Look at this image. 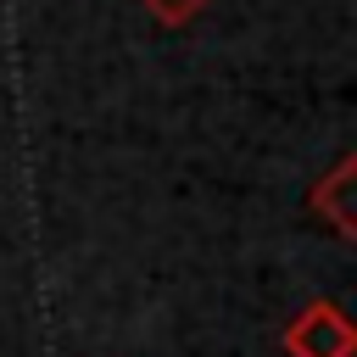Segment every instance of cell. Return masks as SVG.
<instances>
[{
  "label": "cell",
  "instance_id": "cell-3",
  "mask_svg": "<svg viewBox=\"0 0 357 357\" xmlns=\"http://www.w3.org/2000/svg\"><path fill=\"white\" fill-rule=\"evenodd\" d=\"M139 6H145V11H151L162 28H184V22H195V17H201L212 0H139Z\"/></svg>",
  "mask_w": 357,
  "mask_h": 357
},
{
  "label": "cell",
  "instance_id": "cell-2",
  "mask_svg": "<svg viewBox=\"0 0 357 357\" xmlns=\"http://www.w3.org/2000/svg\"><path fill=\"white\" fill-rule=\"evenodd\" d=\"M307 206L335 229V234H346V240H357V151L351 156H340L318 184H312V195H307Z\"/></svg>",
  "mask_w": 357,
  "mask_h": 357
},
{
  "label": "cell",
  "instance_id": "cell-1",
  "mask_svg": "<svg viewBox=\"0 0 357 357\" xmlns=\"http://www.w3.org/2000/svg\"><path fill=\"white\" fill-rule=\"evenodd\" d=\"M284 351L290 357H357V318L340 301L318 296L284 324Z\"/></svg>",
  "mask_w": 357,
  "mask_h": 357
}]
</instances>
